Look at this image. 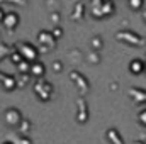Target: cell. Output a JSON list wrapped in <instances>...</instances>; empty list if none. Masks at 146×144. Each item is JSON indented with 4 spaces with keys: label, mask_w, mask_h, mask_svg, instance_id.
Masks as SVG:
<instances>
[{
    "label": "cell",
    "mask_w": 146,
    "mask_h": 144,
    "mask_svg": "<svg viewBox=\"0 0 146 144\" xmlns=\"http://www.w3.org/2000/svg\"><path fill=\"white\" fill-rule=\"evenodd\" d=\"M115 41H121L124 44H129V46H134V48H143L146 46V39L143 36H139L138 32L131 31V29H121L115 32Z\"/></svg>",
    "instance_id": "6da1fadb"
},
{
    "label": "cell",
    "mask_w": 146,
    "mask_h": 144,
    "mask_svg": "<svg viewBox=\"0 0 146 144\" xmlns=\"http://www.w3.org/2000/svg\"><path fill=\"white\" fill-rule=\"evenodd\" d=\"M33 92L36 93V97L41 102H48V100H51V97L54 93V87L51 81L41 78V80H36V83L33 85Z\"/></svg>",
    "instance_id": "7a4b0ae2"
},
{
    "label": "cell",
    "mask_w": 146,
    "mask_h": 144,
    "mask_svg": "<svg viewBox=\"0 0 146 144\" xmlns=\"http://www.w3.org/2000/svg\"><path fill=\"white\" fill-rule=\"evenodd\" d=\"M15 48H17V51L22 54V58L26 61H29V63L39 61V49H37L36 44L27 42V41H22V42H15Z\"/></svg>",
    "instance_id": "3957f363"
},
{
    "label": "cell",
    "mask_w": 146,
    "mask_h": 144,
    "mask_svg": "<svg viewBox=\"0 0 146 144\" xmlns=\"http://www.w3.org/2000/svg\"><path fill=\"white\" fill-rule=\"evenodd\" d=\"M92 15L94 19H106L115 14V2L114 0H106L102 5H92Z\"/></svg>",
    "instance_id": "277c9868"
},
{
    "label": "cell",
    "mask_w": 146,
    "mask_h": 144,
    "mask_svg": "<svg viewBox=\"0 0 146 144\" xmlns=\"http://www.w3.org/2000/svg\"><path fill=\"white\" fill-rule=\"evenodd\" d=\"M70 80L73 81V85L78 88L80 97H83L85 93L90 92V80H88L82 71H78V70H72V71H70Z\"/></svg>",
    "instance_id": "5b68a950"
},
{
    "label": "cell",
    "mask_w": 146,
    "mask_h": 144,
    "mask_svg": "<svg viewBox=\"0 0 146 144\" xmlns=\"http://www.w3.org/2000/svg\"><path fill=\"white\" fill-rule=\"evenodd\" d=\"M3 120H5V124L9 127H19L21 122L24 120V117H22V112L19 108L9 107V108H5V112H3Z\"/></svg>",
    "instance_id": "8992f818"
},
{
    "label": "cell",
    "mask_w": 146,
    "mask_h": 144,
    "mask_svg": "<svg viewBox=\"0 0 146 144\" xmlns=\"http://www.w3.org/2000/svg\"><path fill=\"white\" fill-rule=\"evenodd\" d=\"M90 117V108L88 104L83 97H78L76 98V122L78 124H85Z\"/></svg>",
    "instance_id": "52a82bcc"
},
{
    "label": "cell",
    "mask_w": 146,
    "mask_h": 144,
    "mask_svg": "<svg viewBox=\"0 0 146 144\" xmlns=\"http://www.w3.org/2000/svg\"><path fill=\"white\" fill-rule=\"evenodd\" d=\"M37 42L41 46H48L49 49H54L56 48V39L53 36L51 31H46V29H41L37 32Z\"/></svg>",
    "instance_id": "ba28073f"
},
{
    "label": "cell",
    "mask_w": 146,
    "mask_h": 144,
    "mask_svg": "<svg viewBox=\"0 0 146 144\" xmlns=\"http://www.w3.org/2000/svg\"><path fill=\"white\" fill-rule=\"evenodd\" d=\"M2 24H3V27H5L9 32H14V31L19 27V24H21V15L15 14V12H7Z\"/></svg>",
    "instance_id": "9c48e42d"
},
{
    "label": "cell",
    "mask_w": 146,
    "mask_h": 144,
    "mask_svg": "<svg viewBox=\"0 0 146 144\" xmlns=\"http://www.w3.org/2000/svg\"><path fill=\"white\" fill-rule=\"evenodd\" d=\"M83 17H85V2L78 0L73 5L72 12H70V19H72L73 22H80V20H83Z\"/></svg>",
    "instance_id": "30bf717a"
},
{
    "label": "cell",
    "mask_w": 146,
    "mask_h": 144,
    "mask_svg": "<svg viewBox=\"0 0 146 144\" xmlns=\"http://www.w3.org/2000/svg\"><path fill=\"white\" fill-rule=\"evenodd\" d=\"M127 68H129V71L133 73V75H141V73L146 71V61L141 59V58H134V59L129 61Z\"/></svg>",
    "instance_id": "8fae6325"
},
{
    "label": "cell",
    "mask_w": 146,
    "mask_h": 144,
    "mask_svg": "<svg viewBox=\"0 0 146 144\" xmlns=\"http://www.w3.org/2000/svg\"><path fill=\"white\" fill-rule=\"evenodd\" d=\"M127 93L133 98V102H136V104H145L146 102V90H141L138 87H131L127 90Z\"/></svg>",
    "instance_id": "7c38bea8"
},
{
    "label": "cell",
    "mask_w": 146,
    "mask_h": 144,
    "mask_svg": "<svg viewBox=\"0 0 146 144\" xmlns=\"http://www.w3.org/2000/svg\"><path fill=\"white\" fill-rule=\"evenodd\" d=\"M2 88L5 92H14L17 88V78L15 75H10V73H5L3 80H2Z\"/></svg>",
    "instance_id": "4fadbf2b"
},
{
    "label": "cell",
    "mask_w": 146,
    "mask_h": 144,
    "mask_svg": "<svg viewBox=\"0 0 146 144\" xmlns=\"http://www.w3.org/2000/svg\"><path fill=\"white\" fill-rule=\"evenodd\" d=\"M106 139H107L110 144H126L124 139H122V136H121V132H119L115 127H109V129L106 131Z\"/></svg>",
    "instance_id": "5bb4252c"
},
{
    "label": "cell",
    "mask_w": 146,
    "mask_h": 144,
    "mask_svg": "<svg viewBox=\"0 0 146 144\" xmlns=\"http://www.w3.org/2000/svg\"><path fill=\"white\" fill-rule=\"evenodd\" d=\"M31 75H33V76H36L37 80H41V78L46 75V65H44L42 61H36V63H33Z\"/></svg>",
    "instance_id": "9a60e30c"
},
{
    "label": "cell",
    "mask_w": 146,
    "mask_h": 144,
    "mask_svg": "<svg viewBox=\"0 0 146 144\" xmlns=\"http://www.w3.org/2000/svg\"><path fill=\"white\" fill-rule=\"evenodd\" d=\"M15 51V44H9V42H0V61L3 58H9L12 53Z\"/></svg>",
    "instance_id": "2e32d148"
},
{
    "label": "cell",
    "mask_w": 146,
    "mask_h": 144,
    "mask_svg": "<svg viewBox=\"0 0 146 144\" xmlns=\"http://www.w3.org/2000/svg\"><path fill=\"white\" fill-rule=\"evenodd\" d=\"M15 78H17V87H19V88H24L26 85H29L33 75H31V73H17Z\"/></svg>",
    "instance_id": "e0dca14e"
},
{
    "label": "cell",
    "mask_w": 146,
    "mask_h": 144,
    "mask_svg": "<svg viewBox=\"0 0 146 144\" xmlns=\"http://www.w3.org/2000/svg\"><path fill=\"white\" fill-rule=\"evenodd\" d=\"M10 143L12 144H33V139L29 136H24V134H15L10 137Z\"/></svg>",
    "instance_id": "ac0fdd59"
},
{
    "label": "cell",
    "mask_w": 146,
    "mask_h": 144,
    "mask_svg": "<svg viewBox=\"0 0 146 144\" xmlns=\"http://www.w3.org/2000/svg\"><path fill=\"white\" fill-rule=\"evenodd\" d=\"M90 46H92V51L100 53L102 48H104V39H102L100 36H94L92 39H90Z\"/></svg>",
    "instance_id": "d6986e66"
},
{
    "label": "cell",
    "mask_w": 146,
    "mask_h": 144,
    "mask_svg": "<svg viewBox=\"0 0 146 144\" xmlns=\"http://www.w3.org/2000/svg\"><path fill=\"white\" fill-rule=\"evenodd\" d=\"M17 129H19V134H24V136H27V134L31 132V129H33V126H31V120H29V119H24Z\"/></svg>",
    "instance_id": "ffe728a7"
},
{
    "label": "cell",
    "mask_w": 146,
    "mask_h": 144,
    "mask_svg": "<svg viewBox=\"0 0 146 144\" xmlns=\"http://www.w3.org/2000/svg\"><path fill=\"white\" fill-rule=\"evenodd\" d=\"M87 61L92 63V65H100L102 56H100V53H97V51H90V53L87 54Z\"/></svg>",
    "instance_id": "44dd1931"
},
{
    "label": "cell",
    "mask_w": 146,
    "mask_h": 144,
    "mask_svg": "<svg viewBox=\"0 0 146 144\" xmlns=\"http://www.w3.org/2000/svg\"><path fill=\"white\" fill-rule=\"evenodd\" d=\"M9 59H10V63H12L14 66H19V65H21V63L24 61V58H22V54H21V53L17 51V48H15V51H14V53H12V54L9 56Z\"/></svg>",
    "instance_id": "7402d4cb"
},
{
    "label": "cell",
    "mask_w": 146,
    "mask_h": 144,
    "mask_svg": "<svg viewBox=\"0 0 146 144\" xmlns=\"http://www.w3.org/2000/svg\"><path fill=\"white\" fill-rule=\"evenodd\" d=\"M127 5H129V9H131V10L139 12V10L145 7V0H127Z\"/></svg>",
    "instance_id": "603a6c76"
},
{
    "label": "cell",
    "mask_w": 146,
    "mask_h": 144,
    "mask_svg": "<svg viewBox=\"0 0 146 144\" xmlns=\"http://www.w3.org/2000/svg\"><path fill=\"white\" fill-rule=\"evenodd\" d=\"M31 68H33V63H29V61H22L19 66H17V73H31Z\"/></svg>",
    "instance_id": "cb8c5ba5"
},
{
    "label": "cell",
    "mask_w": 146,
    "mask_h": 144,
    "mask_svg": "<svg viewBox=\"0 0 146 144\" xmlns=\"http://www.w3.org/2000/svg\"><path fill=\"white\" fill-rule=\"evenodd\" d=\"M0 3H10V5L26 7V5H27V0H0Z\"/></svg>",
    "instance_id": "d4e9b609"
},
{
    "label": "cell",
    "mask_w": 146,
    "mask_h": 144,
    "mask_svg": "<svg viewBox=\"0 0 146 144\" xmlns=\"http://www.w3.org/2000/svg\"><path fill=\"white\" fill-rule=\"evenodd\" d=\"M51 70L54 73H61L63 71V63H61L60 59H54V61L51 63Z\"/></svg>",
    "instance_id": "484cf974"
},
{
    "label": "cell",
    "mask_w": 146,
    "mask_h": 144,
    "mask_svg": "<svg viewBox=\"0 0 146 144\" xmlns=\"http://www.w3.org/2000/svg\"><path fill=\"white\" fill-rule=\"evenodd\" d=\"M51 22L54 24V27H58V26H60V22H61V14H60V12H56V10H54V12H51Z\"/></svg>",
    "instance_id": "4316f807"
},
{
    "label": "cell",
    "mask_w": 146,
    "mask_h": 144,
    "mask_svg": "<svg viewBox=\"0 0 146 144\" xmlns=\"http://www.w3.org/2000/svg\"><path fill=\"white\" fill-rule=\"evenodd\" d=\"M138 122H139L143 127H146V108H143V110L138 112Z\"/></svg>",
    "instance_id": "83f0119b"
},
{
    "label": "cell",
    "mask_w": 146,
    "mask_h": 144,
    "mask_svg": "<svg viewBox=\"0 0 146 144\" xmlns=\"http://www.w3.org/2000/svg\"><path fill=\"white\" fill-rule=\"evenodd\" d=\"M51 32H53V36H54V39H56V41L63 37V29H61V26H58V27H54V29H53Z\"/></svg>",
    "instance_id": "f1b7e54d"
},
{
    "label": "cell",
    "mask_w": 146,
    "mask_h": 144,
    "mask_svg": "<svg viewBox=\"0 0 146 144\" xmlns=\"http://www.w3.org/2000/svg\"><path fill=\"white\" fill-rule=\"evenodd\" d=\"M68 54L72 56V59H75V61H80V56H82V51H80V49H73V51H70Z\"/></svg>",
    "instance_id": "f546056e"
},
{
    "label": "cell",
    "mask_w": 146,
    "mask_h": 144,
    "mask_svg": "<svg viewBox=\"0 0 146 144\" xmlns=\"http://www.w3.org/2000/svg\"><path fill=\"white\" fill-rule=\"evenodd\" d=\"M117 88H119V83H117V81H112V83H110V87H109V90H110V92H115Z\"/></svg>",
    "instance_id": "4dcf8cb0"
},
{
    "label": "cell",
    "mask_w": 146,
    "mask_h": 144,
    "mask_svg": "<svg viewBox=\"0 0 146 144\" xmlns=\"http://www.w3.org/2000/svg\"><path fill=\"white\" fill-rule=\"evenodd\" d=\"M37 49H39V51H42V53H48V51H51V49H49L48 46H41V44L37 46Z\"/></svg>",
    "instance_id": "1f68e13d"
},
{
    "label": "cell",
    "mask_w": 146,
    "mask_h": 144,
    "mask_svg": "<svg viewBox=\"0 0 146 144\" xmlns=\"http://www.w3.org/2000/svg\"><path fill=\"white\" fill-rule=\"evenodd\" d=\"M5 14H7V12H5V10L0 7V22H3V19H5Z\"/></svg>",
    "instance_id": "d6a6232c"
},
{
    "label": "cell",
    "mask_w": 146,
    "mask_h": 144,
    "mask_svg": "<svg viewBox=\"0 0 146 144\" xmlns=\"http://www.w3.org/2000/svg\"><path fill=\"white\" fill-rule=\"evenodd\" d=\"M106 0H92V5H102Z\"/></svg>",
    "instance_id": "836d02e7"
},
{
    "label": "cell",
    "mask_w": 146,
    "mask_h": 144,
    "mask_svg": "<svg viewBox=\"0 0 146 144\" xmlns=\"http://www.w3.org/2000/svg\"><path fill=\"white\" fill-rule=\"evenodd\" d=\"M3 76H5V71L0 70V83H2V80H3Z\"/></svg>",
    "instance_id": "e575fe53"
},
{
    "label": "cell",
    "mask_w": 146,
    "mask_h": 144,
    "mask_svg": "<svg viewBox=\"0 0 146 144\" xmlns=\"http://www.w3.org/2000/svg\"><path fill=\"white\" fill-rule=\"evenodd\" d=\"M133 144H146V143H145V141H141V139H138V141H134Z\"/></svg>",
    "instance_id": "d590c367"
},
{
    "label": "cell",
    "mask_w": 146,
    "mask_h": 144,
    "mask_svg": "<svg viewBox=\"0 0 146 144\" xmlns=\"http://www.w3.org/2000/svg\"><path fill=\"white\" fill-rule=\"evenodd\" d=\"M139 139H141V141H145V143H146V134H143V136H141Z\"/></svg>",
    "instance_id": "8d00e7d4"
},
{
    "label": "cell",
    "mask_w": 146,
    "mask_h": 144,
    "mask_svg": "<svg viewBox=\"0 0 146 144\" xmlns=\"http://www.w3.org/2000/svg\"><path fill=\"white\" fill-rule=\"evenodd\" d=\"M143 19H145V22H146V10H143Z\"/></svg>",
    "instance_id": "74e56055"
},
{
    "label": "cell",
    "mask_w": 146,
    "mask_h": 144,
    "mask_svg": "<svg viewBox=\"0 0 146 144\" xmlns=\"http://www.w3.org/2000/svg\"><path fill=\"white\" fill-rule=\"evenodd\" d=\"M3 144H12L10 141H3Z\"/></svg>",
    "instance_id": "f35d334b"
},
{
    "label": "cell",
    "mask_w": 146,
    "mask_h": 144,
    "mask_svg": "<svg viewBox=\"0 0 146 144\" xmlns=\"http://www.w3.org/2000/svg\"><path fill=\"white\" fill-rule=\"evenodd\" d=\"M145 61H146V54H145Z\"/></svg>",
    "instance_id": "ab89813d"
},
{
    "label": "cell",
    "mask_w": 146,
    "mask_h": 144,
    "mask_svg": "<svg viewBox=\"0 0 146 144\" xmlns=\"http://www.w3.org/2000/svg\"><path fill=\"white\" fill-rule=\"evenodd\" d=\"M114 2H117V0H114Z\"/></svg>",
    "instance_id": "60d3db41"
}]
</instances>
